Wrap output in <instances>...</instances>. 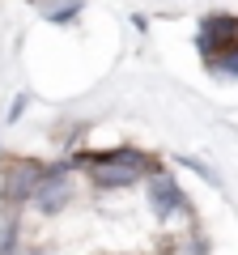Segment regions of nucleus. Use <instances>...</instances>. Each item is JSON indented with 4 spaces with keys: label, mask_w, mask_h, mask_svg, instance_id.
<instances>
[{
    "label": "nucleus",
    "mask_w": 238,
    "mask_h": 255,
    "mask_svg": "<svg viewBox=\"0 0 238 255\" xmlns=\"http://www.w3.org/2000/svg\"><path fill=\"white\" fill-rule=\"evenodd\" d=\"M68 200H73V174L68 170L43 174V179L34 183V191H30V204H34L38 213H60Z\"/></svg>",
    "instance_id": "nucleus-1"
},
{
    "label": "nucleus",
    "mask_w": 238,
    "mask_h": 255,
    "mask_svg": "<svg viewBox=\"0 0 238 255\" xmlns=\"http://www.w3.org/2000/svg\"><path fill=\"white\" fill-rule=\"evenodd\" d=\"M140 174H145V162H140L136 153H115V157H102V162L94 166L98 187H128Z\"/></svg>",
    "instance_id": "nucleus-2"
},
{
    "label": "nucleus",
    "mask_w": 238,
    "mask_h": 255,
    "mask_svg": "<svg viewBox=\"0 0 238 255\" xmlns=\"http://www.w3.org/2000/svg\"><path fill=\"white\" fill-rule=\"evenodd\" d=\"M149 204H153V213L157 217H166L170 221L174 213L183 209V196H179V187H174L166 174H153V183H149Z\"/></svg>",
    "instance_id": "nucleus-3"
}]
</instances>
